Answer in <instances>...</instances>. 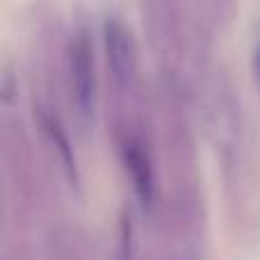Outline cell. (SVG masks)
<instances>
[{
	"label": "cell",
	"mask_w": 260,
	"mask_h": 260,
	"mask_svg": "<svg viewBox=\"0 0 260 260\" xmlns=\"http://www.w3.org/2000/svg\"><path fill=\"white\" fill-rule=\"evenodd\" d=\"M39 123H41L44 135L48 137V142L53 144V148L59 153V160H62V167H64V171H67L69 180H71L73 185H78V180H80V176H78V160H76V153H73V146H71V142H69V135L64 133L62 123L48 112H41Z\"/></svg>",
	"instance_id": "cell-4"
},
{
	"label": "cell",
	"mask_w": 260,
	"mask_h": 260,
	"mask_svg": "<svg viewBox=\"0 0 260 260\" xmlns=\"http://www.w3.org/2000/svg\"><path fill=\"white\" fill-rule=\"evenodd\" d=\"M121 155L139 203L144 208H151L153 201H155V171H153V162L148 151L137 137H126Z\"/></svg>",
	"instance_id": "cell-3"
},
{
	"label": "cell",
	"mask_w": 260,
	"mask_h": 260,
	"mask_svg": "<svg viewBox=\"0 0 260 260\" xmlns=\"http://www.w3.org/2000/svg\"><path fill=\"white\" fill-rule=\"evenodd\" d=\"M256 67H258V73H260V50H258V57H256Z\"/></svg>",
	"instance_id": "cell-5"
},
{
	"label": "cell",
	"mask_w": 260,
	"mask_h": 260,
	"mask_svg": "<svg viewBox=\"0 0 260 260\" xmlns=\"http://www.w3.org/2000/svg\"><path fill=\"white\" fill-rule=\"evenodd\" d=\"M69 78L78 112L85 119H91L96 110V64L94 46L82 30L76 32L69 44Z\"/></svg>",
	"instance_id": "cell-1"
},
{
	"label": "cell",
	"mask_w": 260,
	"mask_h": 260,
	"mask_svg": "<svg viewBox=\"0 0 260 260\" xmlns=\"http://www.w3.org/2000/svg\"><path fill=\"white\" fill-rule=\"evenodd\" d=\"M103 41L112 80L121 89H128L137 73V55H135V44L128 27L119 18H108L103 25Z\"/></svg>",
	"instance_id": "cell-2"
}]
</instances>
